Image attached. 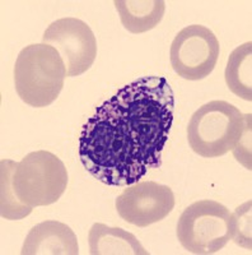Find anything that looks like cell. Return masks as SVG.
Instances as JSON below:
<instances>
[{
    "instance_id": "obj_12",
    "label": "cell",
    "mask_w": 252,
    "mask_h": 255,
    "mask_svg": "<svg viewBox=\"0 0 252 255\" xmlns=\"http://www.w3.org/2000/svg\"><path fill=\"white\" fill-rule=\"evenodd\" d=\"M120 19L131 33H144L160 24L166 12L163 0H115Z\"/></svg>"
},
{
    "instance_id": "obj_4",
    "label": "cell",
    "mask_w": 252,
    "mask_h": 255,
    "mask_svg": "<svg viewBox=\"0 0 252 255\" xmlns=\"http://www.w3.org/2000/svg\"><path fill=\"white\" fill-rule=\"evenodd\" d=\"M247 114L227 101H210L192 114L187 140L192 151L205 158L224 156L235 148Z\"/></svg>"
},
{
    "instance_id": "obj_8",
    "label": "cell",
    "mask_w": 252,
    "mask_h": 255,
    "mask_svg": "<svg viewBox=\"0 0 252 255\" xmlns=\"http://www.w3.org/2000/svg\"><path fill=\"white\" fill-rule=\"evenodd\" d=\"M44 44L55 47L64 60L68 77L84 74L97 56L96 36L85 22L73 17L52 22L42 36Z\"/></svg>"
},
{
    "instance_id": "obj_7",
    "label": "cell",
    "mask_w": 252,
    "mask_h": 255,
    "mask_svg": "<svg viewBox=\"0 0 252 255\" xmlns=\"http://www.w3.org/2000/svg\"><path fill=\"white\" fill-rule=\"evenodd\" d=\"M217 36L201 24L181 29L171 45L169 59L177 76L187 81H200L213 72L219 58Z\"/></svg>"
},
{
    "instance_id": "obj_5",
    "label": "cell",
    "mask_w": 252,
    "mask_h": 255,
    "mask_svg": "<svg viewBox=\"0 0 252 255\" xmlns=\"http://www.w3.org/2000/svg\"><path fill=\"white\" fill-rule=\"evenodd\" d=\"M12 185L18 199L26 206H50L65 193L68 170L51 152H31L20 162H15Z\"/></svg>"
},
{
    "instance_id": "obj_13",
    "label": "cell",
    "mask_w": 252,
    "mask_h": 255,
    "mask_svg": "<svg viewBox=\"0 0 252 255\" xmlns=\"http://www.w3.org/2000/svg\"><path fill=\"white\" fill-rule=\"evenodd\" d=\"M226 83L231 92L245 101H252V42L236 47L226 67Z\"/></svg>"
},
{
    "instance_id": "obj_6",
    "label": "cell",
    "mask_w": 252,
    "mask_h": 255,
    "mask_svg": "<svg viewBox=\"0 0 252 255\" xmlns=\"http://www.w3.org/2000/svg\"><path fill=\"white\" fill-rule=\"evenodd\" d=\"M177 239L191 254H215L232 238V213L215 200H197L182 212Z\"/></svg>"
},
{
    "instance_id": "obj_3",
    "label": "cell",
    "mask_w": 252,
    "mask_h": 255,
    "mask_svg": "<svg viewBox=\"0 0 252 255\" xmlns=\"http://www.w3.org/2000/svg\"><path fill=\"white\" fill-rule=\"evenodd\" d=\"M65 77L67 67L55 47L42 42L20 50L14 67V84L24 104L40 109L55 102Z\"/></svg>"
},
{
    "instance_id": "obj_16",
    "label": "cell",
    "mask_w": 252,
    "mask_h": 255,
    "mask_svg": "<svg viewBox=\"0 0 252 255\" xmlns=\"http://www.w3.org/2000/svg\"><path fill=\"white\" fill-rule=\"evenodd\" d=\"M251 113L247 114L244 130L232 149L235 158L249 168V171H251Z\"/></svg>"
},
{
    "instance_id": "obj_11",
    "label": "cell",
    "mask_w": 252,
    "mask_h": 255,
    "mask_svg": "<svg viewBox=\"0 0 252 255\" xmlns=\"http://www.w3.org/2000/svg\"><path fill=\"white\" fill-rule=\"evenodd\" d=\"M88 244L92 255H149L131 232L104 223L90 227Z\"/></svg>"
},
{
    "instance_id": "obj_10",
    "label": "cell",
    "mask_w": 252,
    "mask_h": 255,
    "mask_svg": "<svg viewBox=\"0 0 252 255\" xmlns=\"http://www.w3.org/2000/svg\"><path fill=\"white\" fill-rule=\"evenodd\" d=\"M22 255H78L76 234L59 221H45L29 230L20 250Z\"/></svg>"
},
{
    "instance_id": "obj_2",
    "label": "cell",
    "mask_w": 252,
    "mask_h": 255,
    "mask_svg": "<svg viewBox=\"0 0 252 255\" xmlns=\"http://www.w3.org/2000/svg\"><path fill=\"white\" fill-rule=\"evenodd\" d=\"M148 158L151 168L162 165V151L171 131L174 95L165 77H142L111 97Z\"/></svg>"
},
{
    "instance_id": "obj_9",
    "label": "cell",
    "mask_w": 252,
    "mask_h": 255,
    "mask_svg": "<svg viewBox=\"0 0 252 255\" xmlns=\"http://www.w3.org/2000/svg\"><path fill=\"white\" fill-rule=\"evenodd\" d=\"M174 194L167 185L154 181L135 183L116 198L115 206L122 220L138 227L165 220L174 208Z\"/></svg>"
},
{
    "instance_id": "obj_1",
    "label": "cell",
    "mask_w": 252,
    "mask_h": 255,
    "mask_svg": "<svg viewBox=\"0 0 252 255\" xmlns=\"http://www.w3.org/2000/svg\"><path fill=\"white\" fill-rule=\"evenodd\" d=\"M79 157L93 177L110 186L133 185L151 168L112 99L104 101L83 125Z\"/></svg>"
},
{
    "instance_id": "obj_14",
    "label": "cell",
    "mask_w": 252,
    "mask_h": 255,
    "mask_svg": "<svg viewBox=\"0 0 252 255\" xmlns=\"http://www.w3.org/2000/svg\"><path fill=\"white\" fill-rule=\"evenodd\" d=\"M15 162L12 159H1L0 162V215L5 220L17 221L27 217L32 213L31 207L20 202L13 190L12 180Z\"/></svg>"
},
{
    "instance_id": "obj_15",
    "label": "cell",
    "mask_w": 252,
    "mask_h": 255,
    "mask_svg": "<svg viewBox=\"0 0 252 255\" xmlns=\"http://www.w3.org/2000/svg\"><path fill=\"white\" fill-rule=\"evenodd\" d=\"M231 240L245 249L251 250V202H247L232 213Z\"/></svg>"
}]
</instances>
